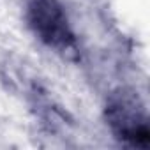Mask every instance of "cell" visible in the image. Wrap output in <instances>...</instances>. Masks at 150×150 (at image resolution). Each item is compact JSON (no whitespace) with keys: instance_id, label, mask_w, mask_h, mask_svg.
I'll return each mask as SVG.
<instances>
[{"instance_id":"1","label":"cell","mask_w":150,"mask_h":150,"mask_svg":"<svg viewBox=\"0 0 150 150\" xmlns=\"http://www.w3.org/2000/svg\"><path fill=\"white\" fill-rule=\"evenodd\" d=\"M25 21L32 35L62 57L78 55V39L58 0H25Z\"/></svg>"},{"instance_id":"2","label":"cell","mask_w":150,"mask_h":150,"mask_svg":"<svg viewBox=\"0 0 150 150\" xmlns=\"http://www.w3.org/2000/svg\"><path fill=\"white\" fill-rule=\"evenodd\" d=\"M104 120L111 134L132 148L150 146L148 113L141 97L129 88H118L110 94L104 106Z\"/></svg>"}]
</instances>
